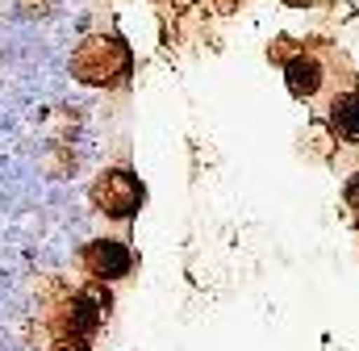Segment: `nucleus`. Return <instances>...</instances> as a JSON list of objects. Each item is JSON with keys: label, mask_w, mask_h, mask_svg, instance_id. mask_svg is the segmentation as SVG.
Masks as SVG:
<instances>
[{"label": "nucleus", "mask_w": 359, "mask_h": 351, "mask_svg": "<svg viewBox=\"0 0 359 351\" xmlns=\"http://www.w3.org/2000/svg\"><path fill=\"white\" fill-rule=\"evenodd\" d=\"M130 72V55H126V46L117 42V38H104V34H92L84 38L80 46H76V55H72V76L80 80V84H113V80H121Z\"/></svg>", "instance_id": "f257e3e1"}, {"label": "nucleus", "mask_w": 359, "mask_h": 351, "mask_svg": "<svg viewBox=\"0 0 359 351\" xmlns=\"http://www.w3.org/2000/svg\"><path fill=\"white\" fill-rule=\"evenodd\" d=\"M92 205L104 209L109 218H134L142 205V184L126 168H109L92 180Z\"/></svg>", "instance_id": "f03ea898"}, {"label": "nucleus", "mask_w": 359, "mask_h": 351, "mask_svg": "<svg viewBox=\"0 0 359 351\" xmlns=\"http://www.w3.org/2000/svg\"><path fill=\"white\" fill-rule=\"evenodd\" d=\"M80 263H84V272H88L92 280H121V276H130L134 272V256H130V247L126 243H117V239H92L88 247L80 251Z\"/></svg>", "instance_id": "7ed1b4c3"}, {"label": "nucleus", "mask_w": 359, "mask_h": 351, "mask_svg": "<svg viewBox=\"0 0 359 351\" xmlns=\"http://www.w3.org/2000/svg\"><path fill=\"white\" fill-rule=\"evenodd\" d=\"M322 80H326L322 59H318V55H309V51H297V55L284 63V84H288V92H292L297 100L318 96V92H322Z\"/></svg>", "instance_id": "20e7f679"}, {"label": "nucleus", "mask_w": 359, "mask_h": 351, "mask_svg": "<svg viewBox=\"0 0 359 351\" xmlns=\"http://www.w3.org/2000/svg\"><path fill=\"white\" fill-rule=\"evenodd\" d=\"M330 130L343 143H359V96L355 92H339L330 100Z\"/></svg>", "instance_id": "39448f33"}, {"label": "nucleus", "mask_w": 359, "mask_h": 351, "mask_svg": "<svg viewBox=\"0 0 359 351\" xmlns=\"http://www.w3.org/2000/svg\"><path fill=\"white\" fill-rule=\"evenodd\" d=\"M297 51H301V46H297L292 38H276V46H268V59H271V63H288Z\"/></svg>", "instance_id": "423d86ee"}, {"label": "nucleus", "mask_w": 359, "mask_h": 351, "mask_svg": "<svg viewBox=\"0 0 359 351\" xmlns=\"http://www.w3.org/2000/svg\"><path fill=\"white\" fill-rule=\"evenodd\" d=\"M50 351H92V347H88V339H80V335H55Z\"/></svg>", "instance_id": "0eeeda50"}, {"label": "nucleus", "mask_w": 359, "mask_h": 351, "mask_svg": "<svg viewBox=\"0 0 359 351\" xmlns=\"http://www.w3.org/2000/svg\"><path fill=\"white\" fill-rule=\"evenodd\" d=\"M343 201H347V209H355L359 213V172L347 176V188H343Z\"/></svg>", "instance_id": "6e6552de"}, {"label": "nucleus", "mask_w": 359, "mask_h": 351, "mask_svg": "<svg viewBox=\"0 0 359 351\" xmlns=\"http://www.w3.org/2000/svg\"><path fill=\"white\" fill-rule=\"evenodd\" d=\"M330 17H351V4H347V0H334V4H330Z\"/></svg>", "instance_id": "1a4fd4ad"}, {"label": "nucleus", "mask_w": 359, "mask_h": 351, "mask_svg": "<svg viewBox=\"0 0 359 351\" xmlns=\"http://www.w3.org/2000/svg\"><path fill=\"white\" fill-rule=\"evenodd\" d=\"M213 8H217V13H222V17H230V13H234V8H238V0H213Z\"/></svg>", "instance_id": "9d476101"}, {"label": "nucleus", "mask_w": 359, "mask_h": 351, "mask_svg": "<svg viewBox=\"0 0 359 351\" xmlns=\"http://www.w3.org/2000/svg\"><path fill=\"white\" fill-rule=\"evenodd\" d=\"M284 4H292V8H309L313 0H284Z\"/></svg>", "instance_id": "9b49d317"}, {"label": "nucleus", "mask_w": 359, "mask_h": 351, "mask_svg": "<svg viewBox=\"0 0 359 351\" xmlns=\"http://www.w3.org/2000/svg\"><path fill=\"white\" fill-rule=\"evenodd\" d=\"M172 4H176L180 13H184V8H192V4H196V0H172Z\"/></svg>", "instance_id": "f8f14e48"}]
</instances>
